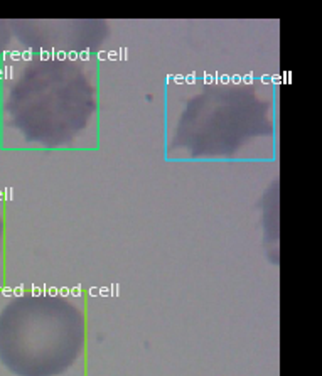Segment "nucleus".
I'll use <instances>...</instances> for the list:
<instances>
[{
	"instance_id": "obj_1",
	"label": "nucleus",
	"mask_w": 322,
	"mask_h": 376,
	"mask_svg": "<svg viewBox=\"0 0 322 376\" xmlns=\"http://www.w3.org/2000/svg\"><path fill=\"white\" fill-rule=\"evenodd\" d=\"M78 59H81V61H90V47H86V49H83V51H79L78 52Z\"/></svg>"
},
{
	"instance_id": "obj_2",
	"label": "nucleus",
	"mask_w": 322,
	"mask_h": 376,
	"mask_svg": "<svg viewBox=\"0 0 322 376\" xmlns=\"http://www.w3.org/2000/svg\"><path fill=\"white\" fill-rule=\"evenodd\" d=\"M20 59L22 61H32V49H25L24 52H20Z\"/></svg>"
},
{
	"instance_id": "obj_3",
	"label": "nucleus",
	"mask_w": 322,
	"mask_h": 376,
	"mask_svg": "<svg viewBox=\"0 0 322 376\" xmlns=\"http://www.w3.org/2000/svg\"><path fill=\"white\" fill-rule=\"evenodd\" d=\"M184 83L186 84H194L196 83V73H189L187 76H184Z\"/></svg>"
},
{
	"instance_id": "obj_4",
	"label": "nucleus",
	"mask_w": 322,
	"mask_h": 376,
	"mask_svg": "<svg viewBox=\"0 0 322 376\" xmlns=\"http://www.w3.org/2000/svg\"><path fill=\"white\" fill-rule=\"evenodd\" d=\"M253 73H248V74H245V76H241V83L243 84H253Z\"/></svg>"
},
{
	"instance_id": "obj_5",
	"label": "nucleus",
	"mask_w": 322,
	"mask_h": 376,
	"mask_svg": "<svg viewBox=\"0 0 322 376\" xmlns=\"http://www.w3.org/2000/svg\"><path fill=\"white\" fill-rule=\"evenodd\" d=\"M118 57H120V61H126L128 59V49L126 47H120L118 49Z\"/></svg>"
},
{
	"instance_id": "obj_6",
	"label": "nucleus",
	"mask_w": 322,
	"mask_h": 376,
	"mask_svg": "<svg viewBox=\"0 0 322 376\" xmlns=\"http://www.w3.org/2000/svg\"><path fill=\"white\" fill-rule=\"evenodd\" d=\"M66 59H69V61H78V51H68V52H66Z\"/></svg>"
},
{
	"instance_id": "obj_7",
	"label": "nucleus",
	"mask_w": 322,
	"mask_h": 376,
	"mask_svg": "<svg viewBox=\"0 0 322 376\" xmlns=\"http://www.w3.org/2000/svg\"><path fill=\"white\" fill-rule=\"evenodd\" d=\"M118 51H108V61H118Z\"/></svg>"
},
{
	"instance_id": "obj_8",
	"label": "nucleus",
	"mask_w": 322,
	"mask_h": 376,
	"mask_svg": "<svg viewBox=\"0 0 322 376\" xmlns=\"http://www.w3.org/2000/svg\"><path fill=\"white\" fill-rule=\"evenodd\" d=\"M230 83H233V84H241V76L240 74L230 76Z\"/></svg>"
},
{
	"instance_id": "obj_9",
	"label": "nucleus",
	"mask_w": 322,
	"mask_h": 376,
	"mask_svg": "<svg viewBox=\"0 0 322 376\" xmlns=\"http://www.w3.org/2000/svg\"><path fill=\"white\" fill-rule=\"evenodd\" d=\"M172 81H174L176 84H182V83H184V76L182 74H174L172 76Z\"/></svg>"
},
{
	"instance_id": "obj_10",
	"label": "nucleus",
	"mask_w": 322,
	"mask_h": 376,
	"mask_svg": "<svg viewBox=\"0 0 322 376\" xmlns=\"http://www.w3.org/2000/svg\"><path fill=\"white\" fill-rule=\"evenodd\" d=\"M204 84H213V74H209L208 71L204 73Z\"/></svg>"
},
{
	"instance_id": "obj_11",
	"label": "nucleus",
	"mask_w": 322,
	"mask_h": 376,
	"mask_svg": "<svg viewBox=\"0 0 322 376\" xmlns=\"http://www.w3.org/2000/svg\"><path fill=\"white\" fill-rule=\"evenodd\" d=\"M98 61H108V51H100L98 52Z\"/></svg>"
},
{
	"instance_id": "obj_12",
	"label": "nucleus",
	"mask_w": 322,
	"mask_h": 376,
	"mask_svg": "<svg viewBox=\"0 0 322 376\" xmlns=\"http://www.w3.org/2000/svg\"><path fill=\"white\" fill-rule=\"evenodd\" d=\"M282 83V76L280 74H273L271 76V84H280Z\"/></svg>"
},
{
	"instance_id": "obj_13",
	"label": "nucleus",
	"mask_w": 322,
	"mask_h": 376,
	"mask_svg": "<svg viewBox=\"0 0 322 376\" xmlns=\"http://www.w3.org/2000/svg\"><path fill=\"white\" fill-rule=\"evenodd\" d=\"M9 56H10V59H12V61H19V59H20V52H19V51H10V54H9Z\"/></svg>"
},
{
	"instance_id": "obj_14",
	"label": "nucleus",
	"mask_w": 322,
	"mask_h": 376,
	"mask_svg": "<svg viewBox=\"0 0 322 376\" xmlns=\"http://www.w3.org/2000/svg\"><path fill=\"white\" fill-rule=\"evenodd\" d=\"M41 61H47L49 59V51H46V49H41Z\"/></svg>"
},
{
	"instance_id": "obj_15",
	"label": "nucleus",
	"mask_w": 322,
	"mask_h": 376,
	"mask_svg": "<svg viewBox=\"0 0 322 376\" xmlns=\"http://www.w3.org/2000/svg\"><path fill=\"white\" fill-rule=\"evenodd\" d=\"M56 59H57V61H66V51H59V52H56Z\"/></svg>"
},
{
	"instance_id": "obj_16",
	"label": "nucleus",
	"mask_w": 322,
	"mask_h": 376,
	"mask_svg": "<svg viewBox=\"0 0 322 376\" xmlns=\"http://www.w3.org/2000/svg\"><path fill=\"white\" fill-rule=\"evenodd\" d=\"M261 83H263V84H271V76L270 74H263L261 76Z\"/></svg>"
},
{
	"instance_id": "obj_17",
	"label": "nucleus",
	"mask_w": 322,
	"mask_h": 376,
	"mask_svg": "<svg viewBox=\"0 0 322 376\" xmlns=\"http://www.w3.org/2000/svg\"><path fill=\"white\" fill-rule=\"evenodd\" d=\"M221 84H230V74H221Z\"/></svg>"
},
{
	"instance_id": "obj_18",
	"label": "nucleus",
	"mask_w": 322,
	"mask_h": 376,
	"mask_svg": "<svg viewBox=\"0 0 322 376\" xmlns=\"http://www.w3.org/2000/svg\"><path fill=\"white\" fill-rule=\"evenodd\" d=\"M5 194H7V197H5V199H7V201H12V187H7V189H5Z\"/></svg>"
},
{
	"instance_id": "obj_19",
	"label": "nucleus",
	"mask_w": 322,
	"mask_h": 376,
	"mask_svg": "<svg viewBox=\"0 0 322 376\" xmlns=\"http://www.w3.org/2000/svg\"><path fill=\"white\" fill-rule=\"evenodd\" d=\"M73 294H74V297H79V285L73 288Z\"/></svg>"
},
{
	"instance_id": "obj_20",
	"label": "nucleus",
	"mask_w": 322,
	"mask_h": 376,
	"mask_svg": "<svg viewBox=\"0 0 322 376\" xmlns=\"http://www.w3.org/2000/svg\"><path fill=\"white\" fill-rule=\"evenodd\" d=\"M68 294H69V290H68V288H61V295H63V297H66Z\"/></svg>"
},
{
	"instance_id": "obj_21",
	"label": "nucleus",
	"mask_w": 322,
	"mask_h": 376,
	"mask_svg": "<svg viewBox=\"0 0 322 376\" xmlns=\"http://www.w3.org/2000/svg\"><path fill=\"white\" fill-rule=\"evenodd\" d=\"M49 294H51V297H56V294H57V290H56V288H51V290H49Z\"/></svg>"
},
{
	"instance_id": "obj_22",
	"label": "nucleus",
	"mask_w": 322,
	"mask_h": 376,
	"mask_svg": "<svg viewBox=\"0 0 322 376\" xmlns=\"http://www.w3.org/2000/svg\"><path fill=\"white\" fill-rule=\"evenodd\" d=\"M172 76H174V74H169V76H167V79H165V81H167V83H170V81H172Z\"/></svg>"
},
{
	"instance_id": "obj_23",
	"label": "nucleus",
	"mask_w": 322,
	"mask_h": 376,
	"mask_svg": "<svg viewBox=\"0 0 322 376\" xmlns=\"http://www.w3.org/2000/svg\"><path fill=\"white\" fill-rule=\"evenodd\" d=\"M2 197H3V194H2V191H0V199H2Z\"/></svg>"
},
{
	"instance_id": "obj_24",
	"label": "nucleus",
	"mask_w": 322,
	"mask_h": 376,
	"mask_svg": "<svg viewBox=\"0 0 322 376\" xmlns=\"http://www.w3.org/2000/svg\"><path fill=\"white\" fill-rule=\"evenodd\" d=\"M2 76H3V73H2V69H0V78H2Z\"/></svg>"
}]
</instances>
